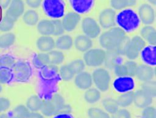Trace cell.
<instances>
[{"mask_svg":"<svg viewBox=\"0 0 156 118\" xmlns=\"http://www.w3.org/2000/svg\"><path fill=\"white\" fill-rule=\"evenodd\" d=\"M126 35V32L120 27H113L99 36V43L105 50L115 49L121 40Z\"/></svg>","mask_w":156,"mask_h":118,"instance_id":"cell-1","label":"cell"},{"mask_svg":"<svg viewBox=\"0 0 156 118\" xmlns=\"http://www.w3.org/2000/svg\"><path fill=\"white\" fill-rule=\"evenodd\" d=\"M138 15L132 9H124L116 16V23L125 32H130L136 29L140 24Z\"/></svg>","mask_w":156,"mask_h":118,"instance_id":"cell-2","label":"cell"},{"mask_svg":"<svg viewBox=\"0 0 156 118\" xmlns=\"http://www.w3.org/2000/svg\"><path fill=\"white\" fill-rule=\"evenodd\" d=\"M65 104L64 98L59 94H54L50 98L43 100L40 111L45 116H54L60 112Z\"/></svg>","mask_w":156,"mask_h":118,"instance_id":"cell-3","label":"cell"},{"mask_svg":"<svg viewBox=\"0 0 156 118\" xmlns=\"http://www.w3.org/2000/svg\"><path fill=\"white\" fill-rule=\"evenodd\" d=\"M11 70L13 79L17 82H26L32 75V67L29 62L24 61L15 62Z\"/></svg>","mask_w":156,"mask_h":118,"instance_id":"cell-4","label":"cell"},{"mask_svg":"<svg viewBox=\"0 0 156 118\" xmlns=\"http://www.w3.org/2000/svg\"><path fill=\"white\" fill-rule=\"evenodd\" d=\"M91 76L93 83L99 90L105 92L109 89L111 78L107 70L104 68H98L93 71Z\"/></svg>","mask_w":156,"mask_h":118,"instance_id":"cell-5","label":"cell"},{"mask_svg":"<svg viewBox=\"0 0 156 118\" xmlns=\"http://www.w3.org/2000/svg\"><path fill=\"white\" fill-rule=\"evenodd\" d=\"M43 6L46 14L49 17L58 19L64 15L65 4L62 0H44Z\"/></svg>","mask_w":156,"mask_h":118,"instance_id":"cell-6","label":"cell"},{"mask_svg":"<svg viewBox=\"0 0 156 118\" xmlns=\"http://www.w3.org/2000/svg\"><path fill=\"white\" fill-rule=\"evenodd\" d=\"M105 51L101 48H91L84 53L83 61L89 67H99L104 62Z\"/></svg>","mask_w":156,"mask_h":118,"instance_id":"cell-7","label":"cell"},{"mask_svg":"<svg viewBox=\"0 0 156 118\" xmlns=\"http://www.w3.org/2000/svg\"><path fill=\"white\" fill-rule=\"evenodd\" d=\"M81 27L84 35L90 39L96 38L101 33V27L99 23L91 17L84 18L82 21Z\"/></svg>","mask_w":156,"mask_h":118,"instance_id":"cell-8","label":"cell"},{"mask_svg":"<svg viewBox=\"0 0 156 118\" xmlns=\"http://www.w3.org/2000/svg\"><path fill=\"white\" fill-rule=\"evenodd\" d=\"M24 3L23 0H12L7 9L5 16L15 23L24 12Z\"/></svg>","mask_w":156,"mask_h":118,"instance_id":"cell-9","label":"cell"},{"mask_svg":"<svg viewBox=\"0 0 156 118\" xmlns=\"http://www.w3.org/2000/svg\"><path fill=\"white\" fill-rule=\"evenodd\" d=\"M116 12L112 8L105 9L99 15V24L104 29L115 27L116 23Z\"/></svg>","mask_w":156,"mask_h":118,"instance_id":"cell-10","label":"cell"},{"mask_svg":"<svg viewBox=\"0 0 156 118\" xmlns=\"http://www.w3.org/2000/svg\"><path fill=\"white\" fill-rule=\"evenodd\" d=\"M140 21L145 25H151L155 18V11L153 7L148 4H143L138 8V14H137Z\"/></svg>","mask_w":156,"mask_h":118,"instance_id":"cell-11","label":"cell"},{"mask_svg":"<svg viewBox=\"0 0 156 118\" xmlns=\"http://www.w3.org/2000/svg\"><path fill=\"white\" fill-rule=\"evenodd\" d=\"M135 83L132 77H118L113 82V87L119 92L124 93L131 91L134 88Z\"/></svg>","mask_w":156,"mask_h":118,"instance_id":"cell-12","label":"cell"},{"mask_svg":"<svg viewBox=\"0 0 156 118\" xmlns=\"http://www.w3.org/2000/svg\"><path fill=\"white\" fill-rule=\"evenodd\" d=\"M80 18V15L76 12H70L65 15L61 20L65 31L71 32L74 30Z\"/></svg>","mask_w":156,"mask_h":118,"instance_id":"cell-13","label":"cell"},{"mask_svg":"<svg viewBox=\"0 0 156 118\" xmlns=\"http://www.w3.org/2000/svg\"><path fill=\"white\" fill-rule=\"evenodd\" d=\"M154 75L155 69L152 66L147 64H141L137 65L135 76H136L140 81L145 82L152 80Z\"/></svg>","mask_w":156,"mask_h":118,"instance_id":"cell-14","label":"cell"},{"mask_svg":"<svg viewBox=\"0 0 156 118\" xmlns=\"http://www.w3.org/2000/svg\"><path fill=\"white\" fill-rule=\"evenodd\" d=\"M74 84L77 87L82 90L90 88L93 84L91 75L87 72H81L74 76Z\"/></svg>","mask_w":156,"mask_h":118,"instance_id":"cell-15","label":"cell"},{"mask_svg":"<svg viewBox=\"0 0 156 118\" xmlns=\"http://www.w3.org/2000/svg\"><path fill=\"white\" fill-rule=\"evenodd\" d=\"M153 101V98L143 91L142 89L136 90L133 92L134 105L140 108H144L151 105Z\"/></svg>","mask_w":156,"mask_h":118,"instance_id":"cell-16","label":"cell"},{"mask_svg":"<svg viewBox=\"0 0 156 118\" xmlns=\"http://www.w3.org/2000/svg\"><path fill=\"white\" fill-rule=\"evenodd\" d=\"M121 56L115 49L107 50L105 51V56L104 64L105 67L109 69H113L118 64L121 63Z\"/></svg>","mask_w":156,"mask_h":118,"instance_id":"cell-17","label":"cell"},{"mask_svg":"<svg viewBox=\"0 0 156 118\" xmlns=\"http://www.w3.org/2000/svg\"><path fill=\"white\" fill-rule=\"evenodd\" d=\"M36 46L41 53H48L55 47V40L49 35H41L37 39Z\"/></svg>","mask_w":156,"mask_h":118,"instance_id":"cell-18","label":"cell"},{"mask_svg":"<svg viewBox=\"0 0 156 118\" xmlns=\"http://www.w3.org/2000/svg\"><path fill=\"white\" fill-rule=\"evenodd\" d=\"M141 56L146 64L154 66L156 64V47L155 45H148L141 51Z\"/></svg>","mask_w":156,"mask_h":118,"instance_id":"cell-19","label":"cell"},{"mask_svg":"<svg viewBox=\"0 0 156 118\" xmlns=\"http://www.w3.org/2000/svg\"><path fill=\"white\" fill-rule=\"evenodd\" d=\"M94 0H69L73 10L77 13H84L90 10Z\"/></svg>","mask_w":156,"mask_h":118,"instance_id":"cell-20","label":"cell"},{"mask_svg":"<svg viewBox=\"0 0 156 118\" xmlns=\"http://www.w3.org/2000/svg\"><path fill=\"white\" fill-rule=\"evenodd\" d=\"M75 48L77 50L80 52H86L91 49L93 45L91 39L85 35H77L74 41Z\"/></svg>","mask_w":156,"mask_h":118,"instance_id":"cell-21","label":"cell"},{"mask_svg":"<svg viewBox=\"0 0 156 118\" xmlns=\"http://www.w3.org/2000/svg\"><path fill=\"white\" fill-rule=\"evenodd\" d=\"M141 37L146 40L150 45H155L156 44V31L151 25L144 26L140 31Z\"/></svg>","mask_w":156,"mask_h":118,"instance_id":"cell-22","label":"cell"},{"mask_svg":"<svg viewBox=\"0 0 156 118\" xmlns=\"http://www.w3.org/2000/svg\"><path fill=\"white\" fill-rule=\"evenodd\" d=\"M37 31L42 35H53L54 31V26L52 20H42L37 24Z\"/></svg>","mask_w":156,"mask_h":118,"instance_id":"cell-23","label":"cell"},{"mask_svg":"<svg viewBox=\"0 0 156 118\" xmlns=\"http://www.w3.org/2000/svg\"><path fill=\"white\" fill-rule=\"evenodd\" d=\"M73 45L72 37L67 34L60 35L55 41V45L57 48L60 50H68Z\"/></svg>","mask_w":156,"mask_h":118,"instance_id":"cell-24","label":"cell"},{"mask_svg":"<svg viewBox=\"0 0 156 118\" xmlns=\"http://www.w3.org/2000/svg\"><path fill=\"white\" fill-rule=\"evenodd\" d=\"M42 104L43 100L38 95H33L27 98L26 106L30 112H38L40 111Z\"/></svg>","mask_w":156,"mask_h":118,"instance_id":"cell-25","label":"cell"},{"mask_svg":"<svg viewBox=\"0 0 156 118\" xmlns=\"http://www.w3.org/2000/svg\"><path fill=\"white\" fill-rule=\"evenodd\" d=\"M23 21L28 26H35L37 24L39 21L38 14L34 10H28L23 14Z\"/></svg>","mask_w":156,"mask_h":118,"instance_id":"cell-26","label":"cell"},{"mask_svg":"<svg viewBox=\"0 0 156 118\" xmlns=\"http://www.w3.org/2000/svg\"><path fill=\"white\" fill-rule=\"evenodd\" d=\"M41 69V75L43 79L46 80L53 79L57 75L58 71L57 65L52 64H48Z\"/></svg>","mask_w":156,"mask_h":118,"instance_id":"cell-27","label":"cell"},{"mask_svg":"<svg viewBox=\"0 0 156 118\" xmlns=\"http://www.w3.org/2000/svg\"><path fill=\"white\" fill-rule=\"evenodd\" d=\"M101 98V91L97 88H89L86 90L84 94L85 101L90 104H94L98 102Z\"/></svg>","mask_w":156,"mask_h":118,"instance_id":"cell-28","label":"cell"},{"mask_svg":"<svg viewBox=\"0 0 156 118\" xmlns=\"http://www.w3.org/2000/svg\"><path fill=\"white\" fill-rule=\"evenodd\" d=\"M16 36L13 32H7L0 35V48H8L15 43Z\"/></svg>","mask_w":156,"mask_h":118,"instance_id":"cell-29","label":"cell"},{"mask_svg":"<svg viewBox=\"0 0 156 118\" xmlns=\"http://www.w3.org/2000/svg\"><path fill=\"white\" fill-rule=\"evenodd\" d=\"M118 105L122 108H126L133 103V92L129 91L122 93L116 99Z\"/></svg>","mask_w":156,"mask_h":118,"instance_id":"cell-30","label":"cell"},{"mask_svg":"<svg viewBox=\"0 0 156 118\" xmlns=\"http://www.w3.org/2000/svg\"><path fill=\"white\" fill-rule=\"evenodd\" d=\"M49 64L52 65H58L62 64L65 59V56L63 53L59 50H52L47 53Z\"/></svg>","mask_w":156,"mask_h":118,"instance_id":"cell-31","label":"cell"},{"mask_svg":"<svg viewBox=\"0 0 156 118\" xmlns=\"http://www.w3.org/2000/svg\"><path fill=\"white\" fill-rule=\"evenodd\" d=\"M32 63L37 68H42L49 64L47 53H40L35 54L33 57Z\"/></svg>","mask_w":156,"mask_h":118,"instance_id":"cell-32","label":"cell"},{"mask_svg":"<svg viewBox=\"0 0 156 118\" xmlns=\"http://www.w3.org/2000/svg\"><path fill=\"white\" fill-rule=\"evenodd\" d=\"M102 105L105 111L110 114H113L119 109V106L118 105L116 99L112 98H105L102 101Z\"/></svg>","mask_w":156,"mask_h":118,"instance_id":"cell-33","label":"cell"},{"mask_svg":"<svg viewBox=\"0 0 156 118\" xmlns=\"http://www.w3.org/2000/svg\"><path fill=\"white\" fill-rule=\"evenodd\" d=\"M30 111L23 105H19L15 107L10 112L12 118H27Z\"/></svg>","mask_w":156,"mask_h":118,"instance_id":"cell-34","label":"cell"},{"mask_svg":"<svg viewBox=\"0 0 156 118\" xmlns=\"http://www.w3.org/2000/svg\"><path fill=\"white\" fill-rule=\"evenodd\" d=\"M136 0H110V6L114 10H122L135 5Z\"/></svg>","mask_w":156,"mask_h":118,"instance_id":"cell-35","label":"cell"},{"mask_svg":"<svg viewBox=\"0 0 156 118\" xmlns=\"http://www.w3.org/2000/svg\"><path fill=\"white\" fill-rule=\"evenodd\" d=\"M75 75V73L73 72L68 64L62 65L59 69L60 78L65 81H69L73 79V78H74Z\"/></svg>","mask_w":156,"mask_h":118,"instance_id":"cell-36","label":"cell"},{"mask_svg":"<svg viewBox=\"0 0 156 118\" xmlns=\"http://www.w3.org/2000/svg\"><path fill=\"white\" fill-rule=\"evenodd\" d=\"M90 118H110L108 112L99 108L92 107L88 109L87 112Z\"/></svg>","mask_w":156,"mask_h":118,"instance_id":"cell-37","label":"cell"},{"mask_svg":"<svg viewBox=\"0 0 156 118\" xmlns=\"http://www.w3.org/2000/svg\"><path fill=\"white\" fill-rule=\"evenodd\" d=\"M141 89L149 95L152 98L156 95V83L155 81L149 80L143 82L141 86Z\"/></svg>","mask_w":156,"mask_h":118,"instance_id":"cell-38","label":"cell"},{"mask_svg":"<svg viewBox=\"0 0 156 118\" xmlns=\"http://www.w3.org/2000/svg\"><path fill=\"white\" fill-rule=\"evenodd\" d=\"M15 62V58L10 54H4L0 56V68H11Z\"/></svg>","mask_w":156,"mask_h":118,"instance_id":"cell-39","label":"cell"},{"mask_svg":"<svg viewBox=\"0 0 156 118\" xmlns=\"http://www.w3.org/2000/svg\"><path fill=\"white\" fill-rule=\"evenodd\" d=\"M13 79L11 68H0V84H8Z\"/></svg>","mask_w":156,"mask_h":118,"instance_id":"cell-40","label":"cell"},{"mask_svg":"<svg viewBox=\"0 0 156 118\" xmlns=\"http://www.w3.org/2000/svg\"><path fill=\"white\" fill-rule=\"evenodd\" d=\"M68 65L75 73V75L83 72L86 65L83 60L80 59H77L72 61Z\"/></svg>","mask_w":156,"mask_h":118,"instance_id":"cell-41","label":"cell"},{"mask_svg":"<svg viewBox=\"0 0 156 118\" xmlns=\"http://www.w3.org/2000/svg\"><path fill=\"white\" fill-rule=\"evenodd\" d=\"M14 24L13 21L4 15L0 20V31L4 32H9L13 28Z\"/></svg>","mask_w":156,"mask_h":118,"instance_id":"cell-42","label":"cell"},{"mask_svg":"<svg viewBox=\"0 0 156 118\" xmlns=\"http://www.w3.org/2000/svg\"><path fill=\"white\" fill-rule=\"evenodd\" d=\"M130 39L129 37L125 35L121 40V41L119 42L118 45H117L116 48H115V50L118 51V53L121 56L124 55L125 52L130 43Z\"/></svg>","mask_w":156,"mask_h":118,"instance_id":"cell-43","label":"cell"},{"mask_svg":"<svg viewBox=\"0 0 156 118\" xmlns=\"http://www.w3.org/2000/svg\"><path fill=\"white\" fill-rule=\"evenodd\" d=\"M130 43L136 48L140 52L146 46V42L145 40L139 35H135L133 37L130 41Z\"/></svg>","mask_w":156,"mask_h":118,"instance_id":"cell-44","label":"cell"},{"mask_svg":"<svg viewBox=\"0 0 156 118\" xmlns=\"http://www.w3.org/2000/svg\"><path fill=\"white\" fill-rule=\"evenodd\" d=\"M140 53V52L136 48H135L130 43H129L125 52L124 56H126L129 60H133L138 57Z\"/></svg>","mask_w":156,"mask_h":118,"instance_id":"cell-45","label":"cell"},{"mask_svg":"<svg viewBox=\"0 0 156 118\" xmlns=\"http://www.w3.org/2000/svg\"><path fill=\"white\" fill-rule=\"evenodd\" d=\"M114 72L118 77L129 76L128 71L126 64L120 63L114 67Z\"/></svg>","mask_w":156,"mask_h":118,"instance_id":"cell-46","label":"cell"},{"mask_svg":"<svg viewBox=\"0 0 156 118\" xmlns=\"http://www.w3.org/2000/svg\"><path fill=\"white\" fill-rule=\"evenodd\" d=\"M52 21L54 26V31L53 33V35L60 36L61 35H63L65 29L63 27L61 20L58 19H55L52 20Z\"/></svg>","mask_w":156,"mask_h":118,"instance_id":"cell-47","label":"cell"},{"mask_svg":"<svg viewBox=\"0 0 156 118\" xmlns=\"http://www.w3.org/2000/svg\"><path fill=\"white\" fill-rule=\"evenodd\" d=\"M142 118H156V109L154 106H147L143 108Z\"/></svg>","mask_w":156,"mask_h":118,"instance_id":"cell-48","label":"cell"},{"mask_svg":"<svg viewBox=\"0 0 156 118\" xmlns=\"http://www.w3.org/2000/svg\"><path fill=\"white\" fill-rule=\"evenodd\" d=\"M126 64L127 71H128V76L130 77H133L135 75L136 70L137 68L136 63L133 60H129L124 62Z\"/></svg>","mask_w":156,"mask_h":118,"instance_id":"cell-49","label":"cell"},{"mask_svg":"<svg viewBox=\"0 0 156 118\" xmlns=\"http://www.w3.org/2000/svg\"><path fill=\"white\" fill-rule=\"evenodd\" d=\"M110 118H132L130 112L126 109H119L112 114Z\"/></svg>","mask_w":156,"mask_h":118,"instance_id":"cell-50","label":"cell"},{"mask_svg":"<svg viewBox=\"0 0 156 118\" xmlns=\"http://www.w3.org/2000/svg\"><path fill=\"white\" fill-rule=\"evenodd\" d=\"M10 106V100L5 97H0V113L7 110Z\"/></svg>","mask_w":156,"mask_h":118,"instance_id":"cell-51","label":"cell"},{"mask_svg":"<svg viewBox=\"0 0 156 118\" xmlns=\"http://www.w3.org/2000/svg\"><path fill=\"white\" fill-rule=\"evenodd\" d=\"M43 2V0H26V2L27 5L33 9H36L39 7L41 3Z\"/></svg>","mask_w":156,"mask_h":118,"instance_id":"cell-52","label":"cell"},{"mask_svg":"<svg viewBox=\"0 0 156 118\" xmlns=\"http://www.w3.org/2000/svg\"><path fill=\"white\" fill-rule=\"evenodd\" d=\"M53 118H74L70 113H58Z\"/></svg>","mask_w":156,"mask_h":118,"instance_id":"cell-53","label":"cell"},{"mask_svg":"<svg viewBox=\"0 0 156 118\" xmlns=\"http://www.w3.org/2000/svg\"><path fill=\"white\" fill-rule=\"evenodd\" d=\"M27 118H44V116L42 114L38 112H29Z\"/></svg>","mask_w":156,"mask_h":118,"instance_id":"cell-54","label":"cell"},{"mask_svg":"<svg viewBox=\"0 0 156 118\" xmlns=\"http://www.w3.org/2000/svg\"><path fill=\"white\" fill-rule=\"evenodd\" d=\"M11 1L12 0H0V7L2 9H7Z\"/></svg>","mask_w":156,"mask_h":118,"instance_id":"cell-55","label":"cell"},{"mask_svg":"<svg viewBox=\"0 0 156 118\" xmlns=\"http://www.w3.org/2000/svg\"><path fill=\"white\" fill-rule=\"evenodd\" d=\"M0 118H12L9 114L2 113L0 115Z\"/></svg>","mask_w":156,"mask_h":118,"instance_id":"cell-56","label":"cell"},{"mask_svg":"<svg viewBox=\"0 0 156 118\" xmlns=\"http://www.w3.org/2000/svg\"><path fill=\"white\" fill-rule=\"evenodd\" d=\"M147 1H148L150 4L154 5V6H155V5L156 4V0H147Z\"/></svg>","mask_w":156,"mask_h":118,"instance_id":"cell-57","label":"cell"},{"mask_svg":"<svg viewBox=\"0 0 156 118\" xmlns=\"http://www.w3.org/2000/svg\"><path fill=\"white\" fill-rule=\"evenodd\" d=\"M2 87L1 84H0V93L2 92Z\"/></svg>","mask_w":156,"mask_h":118,"instance_id":"cell-58","label":"cell"}]
</instances>
